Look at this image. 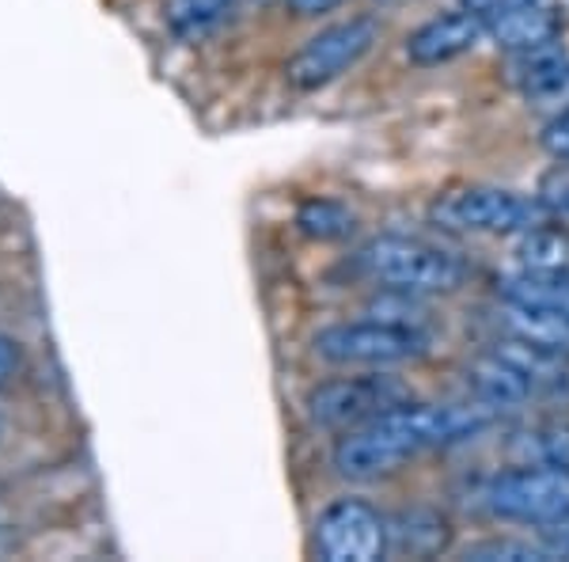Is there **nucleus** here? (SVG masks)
<instances>
[{"label":"nucleus","instance_id":"0eeeda50","mask_svg":"<svg viewBox=\"0 0 569 562\" xmlns=\"http://www.w3.org/2000/svg\"><path fill=\"white\" fill-rule=\"evenodd\" d=\"M376 42H380V23L369 20V16H350L342 23H330L292 53L289 66H284V80L297 91H319L361 66Z\"/></svg>","mask_w":569,"mask_h":562},{"label":"nucleus","instance_id":"20e7f679","mask_svg":"<svg viewBox=\"0 0 569 562\" xmlns=\"http://www.w3.org/2000/svg\"><path fill=\"white\" fill-rule=\"evenodd\" d=\"M547 214L539 198L520 190L493 187V183H463L433 198L429 220L445 233L463 236H520L525 228L539 225Z\"/></svg>","mask_w":569,"mask_h":562},{"label":"nucleus","instance_id":"a878e982","mask_svg":"<svg viewBox=\"0 0 569 562\" xmlns=\"http://www.w3.org/2000/svg\"><path fill=\"white\" fill-rule=\"evenodd\" d=\"M0 437H4V418H0Z\"/></svg>","mask_w":569,"mask_h":562},{"label":"nucleus","instance_id":"412c9836","mask_svg":"<svg viewBox=\"0 0 569 562\" xmlns=\"http://www.w3.org/2000/svg\"><path fill=\"white\" fill-rule=\"evenodd\" d=\"M536 198H539V206H543V214L550 220H562V225H569V164H558V168H550L543 175Z\"/></svg>","mask_w":569,"mask_h":562},{"label":"nucleus","instance_id":"7ed1b4c3","mask_svg":"<svg viewBox=\"0 0 569 562\" xmlns=\"http://www.w3.org/2000/svg\"><path fill=\"white\" fill-rule=\"evenodd\" d=\"M482 505L490 517L509 524L562 529L569 524V464L539 460L490 475V483L482 486Z\"/></svg>","mask_w":569,"mask_h":562},{"label":"nucleus","instance_id":"f257e3e1","mask_svg":"<svg viewBox=\"0 0 569 562\" xmlns=\"http://www.w3.org/2000/svg\"><path fill=\"white\" fill-rule=\"evenodd\" d=\"M490 422V407H429V403H399V407L376 414L372 422L350 433H338L335 472L342 479H380L399 472L410 460L445 448L479 433Z\"/></svg>","mask_w":569,"mask_h":562},{"label":"nucleus","instance_id":"4468645a","mask_svg":"<svg viewBox=\"0 0 569 562\" xmlns=\"http://www.w3.org/2000/svg\"><path fill=\"white\" fill-rule=\"evenodd\" d=\"M498 327L512 338H525V343H536L543 349L569 354V316H558V312H543V308H528V304L501 300L498 304Z\"/></svg>","mask_w":569,"mask_h":562},{"label":"nucleus","instance_id":"2eb2a0df","mask_svg":"<svg viewBox=\"0 0 569 562\" xmlns=\"http://www.w3.org/2000/svg\"><path fill=\"white\" fill-rule=\"evenodd\" d=\"M501 300L512 304H528V308H543V312H558V316H569V274H555V270H509L498 282Z\"/></svg>","mask_w":569,"mask_h":562},{"label":"nucleus","instance_id":"393cba45","mask_svg":"<svg viewBox=\"0 0 569 562\" xmlns=\"http://www.w3.org/2000/svg\"><path fill=\"white\" fill-rule=\"evenodd\" d=\"M20 368V346L12 343L8 335H0V384H8Z\"/></svg>","mask_w":569,"mask_h":562},{"label":"nucleus","instance_id":"39448f33","mask_svg":"<svg viewBox=\"0 0 569 562\" xmlns=\"http://www.w3.org/2000/svg\"><path fill=\"white\" fill-rule=\"evenodd\" d=\"M311 349H316V357H323L327 365L338 368H399L426 357L429 335L365 316L323 327L311 338Z\"/></svg>","mask_w":569,"mask_h":562},{"label":"nucleus","instance_id":"4be33fe9","mask_svg":"<svg viewBox=\"0 0 569 562\" xmlns=\"http://www.w3.org/2000/svg\"><path fill=\"white\" fill-rule=\"evenodd\" d=\"M539 145H543V152L550 156V160L569 164V107L558 110V115L543 126V134H539Z\"/></svg>","mask_w":569,"mask_h":562},{"label":"nucleus","instance_id":"6e6552de","mask_svg":"<svg viewBox=\"0 0 569 562\" xmlns=\"http://www.w3.org/2000/svg\"><path fill=\"white\" fill-rule=\"evenodd\" d=\"M311 548L327 562H376L391 551L388 517L365 497H338L316 517Z\"/></svg>","mask_w":569,"mask_h":562},{"label":"nucleus","instance_id":"1a4fd4ad","mask_svg":"<svg viewBox=\"0 0 569 562\" xmlns=\"http://www.w3.org/2000/svg\"><path fill=\"white\" fill-rule=\"evenodd\" d=\"M486 39V23L467 8L456 12H440L433 20H426L421 27L407 34V61L418 69H440L448 61H460L463 53L479 50V42Z\"/></svg>","mask_w":569,"mask_h":562},{"label":"nucleus","instance_id":"dca6fc26","mask_svg":"<svg viewBox=\"0 0 569 562\" xmlns=\"http://www.w3.org/2000/svg\"><path fill=\"white\" fill-rule=\"evenodd\" d=\"M388 536H391V551H410V555H433L448 543L452 529H448V517L437 510H402L399 517L388 521Z\"/></svg>","mask_w":569,"mask_h":562},{"label":"nucleus","instance_id":"9b49d317","mask_svg":"<svg viewBox=\"0 0 569 562\" xmlns=\"http://www.w3.org/2000/svg\"><path fill=\"white\" fill-rule=\"evenodd\" d=\"M486 39L498 42V50L505 53L531 50V46L562 39V16L550 8V0H528V4L493 16L486 23Z\"/></svg>","mask_w":569,"mask_h":562},{"label":"nucleus","instance_id":"b1692460","mask_svg":"<svg viewBox=\"0 0 569 562\" xmlns=\"http://www.w3.org/2000/svg\"><path fill=\"white\" fill-rule=\"evenodd\" d=\"M346 0H284V8H289L292 16H300V20H311V16H327L335 12V8H342Z\"/></svg>","mask_w":569,"mask_h":562},{"label":"nucleus","instance_id":"aec40b11","mask_svg":"<svg viewBox=\"0 0 569 562\" xmlns=\"http://www.w3.org/2000/svg\"><path fill=\"white\" fill-rule=\"evenodd\" d=\"M463 559H471V562H543L547 551L528 540H482V543H475V548H467Z\"/></svg>","mask_w":569,"mask_h":562},{"label":"nucleus","instance_id":"f8f14e48","mask_svg":"<svg viewBox=\"0 0 569 562\" xmlns=\"http://www.w3.org/2000/svg\"><path fill=\"white\" fill-rule=\"evenodd\" d=\"M493 354L505 357L512 368H520L525 381L536 388V395L569 392V354L543 349V346L525 343V338H512V335H501L498 343H493Z\"/></svg>","mask_w":569,"mask_h":562},{"label":"nucleus","instance_id":"6ab92c4d","mask_svg":"<svg viewBox=\"0 0 569 562\" xmlns=\"http://www.w3.org/2000/svg\"><path fill=\"white\" fill-rule=\"evenodd\" d=\"M236 0H171L168 4V27L187 42H198L213 34L220 23L232 16Z\"/></svg>","mask_w":569,"mask_h":562},{"label":"nucleus","instance_id":"a211bd4d","mask_svg":"<svg viewBox=\"0 0 569 562\" xmlns=\"http://www.w3.org/2000/svg\"><path fill=\"white\" fill-rule=\"evenodd\" d=\"M297 228L308 239L335 244V239H350L357 233V214L338 198H308L297 209Z\"/></svg>","mask_w":569,"mask_h":562},{"label":"nucleus","instance_id":"423d86ee","mask_svg":"<svg viewBox=\"0 0 569 562\" xmlns=\"http://www.w3.org/2000/svg\"><path fill=\"white\" fill-rule=\"evenodd\" d=\"M407 400V384L388 376V368H365V376H335V381L316 384L305 400V411L311 426L327 433H350Z\"/></svg>","mask_w":569,"mask_h":562},{"label":"nucleus","instance_id":"ddd939ff","mask_svg":"<svg viewBox=\"0 0 569 562\" xmlns=\"http://www.w3.org/2000/svg\"><path fill=\"white\" fill-rule=\"evenodd\" d=\"M471 384L479 392V403H486L490 411H512V407H525L528 400H536V388L525 381V373L512 368L493 349L471 365Z\"/></svg>","mask_w":569,"mask_h":562},{"label":"nucleus","instance_id":"f3484780","mask_svg":"<svg viewBox=\"0 0 569 562\" xmlns=\"http://www.w3.org/2000/svg\"><path fill=\"white\" fill-rule=\"evenodd\" d=\"M517 266L525 270H555L569 274V225L555 220V225H531L517 236Z\"/></svg>","mask_w":569,"mask_h":562},{"label":"nucleus","instance_id":"f03ea898","mask_svg":"<svg viewBox=\"0 0 569 562\" xmlns=\"http://www.w3.org/2000/svg\"><path fill=\"white\" fill-rule=\"evenodd\" d=\"M357 266L369 282L380 289H402V293H456L467 282V263L456 252L440 244H429L421 236L383 233L372 236L357 252Z\"/></svg>","mask_w":569,"mask_h":562},{"label":"nucleus","instance_id":"5701e85b","mask_svg":"<svg viewBox=\"0 0 569 562\" xmlns=\"http://www.w3.org/2000/svg\"><path fill=\"white\" fill-rule=\"evenodd\" d=\"M520 4H528V0H463L467 12H475L482 23H490L493 16L509 12V8H520Z\"/></svg>","mask_w":569,"mask_h":562},{"label":"nucleus","instance_id":"9d476101","mask_svg":"<svg viewBox=\"0 0 569 562\" xmlns=\"http://www.w3.org/2000/svg\"><path fill=\"white\" fill-rule=\"evenodd\" d=\"M505 80L528 103H555L569 96V46L562 39L509 53Z\"/></svg>","mask_w":569,"mask_h":562}]
</instances>
